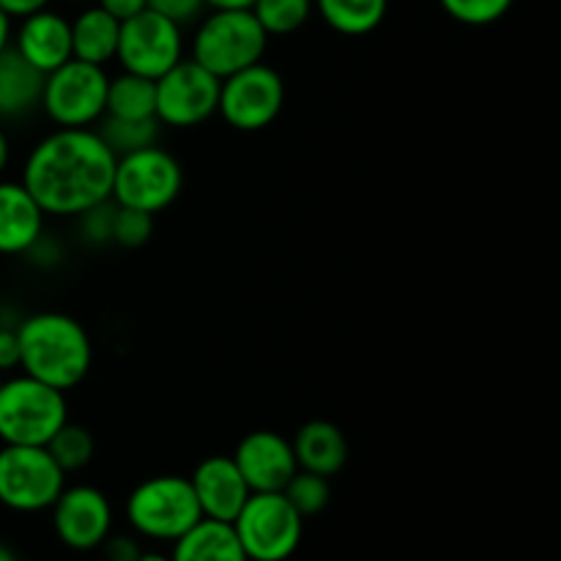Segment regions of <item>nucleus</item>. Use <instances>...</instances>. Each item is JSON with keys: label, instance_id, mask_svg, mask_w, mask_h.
Instances as JSON below:
<instances>
[{"label": "nucleus", "instance_id": "1", "mask_svg": "<svg viewBox=\"0 0 561 561\" xmlns=\"http://www.w3.org/2000/svg\"><path fill=\"white\" fill-rule=\"evenodd\" d=\"M115 162L96 129H55L31 148L20 181L47 217L77 219L110 201Z\"/></svg>", "mask_w": 561, "mask_h": 561}, {"label": "nucleus", "instance_id": "2", "mask_svg": "<svg viewBox=\"0 0 561 561\" xmlns=\"http://www.w3.org/2000/svg\"><path fill=\"white\" fill-rule=\"evenodd\" d=\"M20 370L58 392H71L93 367L85 327L66 312H36L16 323Z\"/></svg>", "mask_w": 561, "mask_h": 561}, {"label": "nucleus", "instance_id": "3", "mask_svg": "<svg viewBox=\"0 0 561 561\" xmlns=\"http://www.w3.org/2000/svg\"><path fill=\"white\" fill-rule=\"evenodd\" d=\"M69 422L66 392L36 378H3L0 383V442L20 447H47L49 438Z\"/></svg>", "mask_w": 561, "mask_h": 561}, {"label": "nucleus", "instance_id": "4", "mask_svg": "<svg viewBox=\"0 0 561 561\" xmlns=\"http://www.w3.org/2000/svg\"><path fill=\"white\" fill-rule=\"evenodd\" d=\"M266 47V31L250 9H214L192 36V60L225 80L263 60Z\"/></svg>", "mask_w": 561, "mask_h": 561}, {"label": "nucleus", "instance_id": "5", "mask_svg": "<svg viewBox=\"0 0 561 561\" xmlns=\"http://www.w3.org/2000/svg\"><path fill=\"white\" fill-rule=\"evenodd\" d=\"M203 518L190 477L159 474L142 480L126 499V520L146 540L175 542Z\"/></svg>", "mask_w": 561, "mask_h": 561}, {"label": "nucleus", "instance_id": "6", "mask_svg": "<svg viewBox=\"0 0 561 561\" xmlns=\"http://www.w3.org/2000/svg\"><path fill=\"white\" fill-rule=\"evenodd\" d=\"M181 190H184V170H181L179 159L159 148L157 142V146L118 157L110 201L115 206L135 208V211L157 217L179 201Z\"/></svg>", "mask_w": 561, "mask_h": 561}, {"label": "nucleus", "instance_id": "7", "mask_svg": "<svg viewBox=\"0 0 561 561\" xmlns=\"http://www.w3.org/2000/svg\"><path fill=\"white\" fill-rule=\"evenodd\" d=\"M107 82L104 66L71 58L44 75L38 110H44L58 129H93L107 110Z\"/></svg>", "mask_w": 561, "mask_h": 561}, {"label": "nucleus", "instance_id": "8", "mask_svg": "<svg viewBox=\"0 0 561 561\" xmlns=\"http://www.w3.org/2000/svg\"><path fill=\"white\" fill-rule=\"evenodd\" d=\"M230 526L250 561H285L299 548L305 518L290 507L283 491L250 493Z\"/></svg>", "mask_w": 561, "mask_h": 561}, {"label": "nucleus", "instance_id": "9", "mask_svg": "<svg viewBox=\"0 0 561 561\" xmlns=\"http://www.w3.org/2000/svg\"><path fill=\"white\" fill-rule=\"evenodd\" d=\"M66 488V474L47 447H0V504L14 513H42Z\"/></svg>", "mask_w": 561, "mask_h": 561}, {"label": "nucleus", "instance_id": "10", "mask_svg": "<svg viewBox=\"0 0 561 561\" xmlns=\"http://www.w3.org/2000/svg\"><path fill=\"white\" fill-rule=\"evenodd\" d=\"M285 107V82L277 69L257 60L219 82L217 115L236 131H261Z\"/></svg>", "mask_w": 561, "mask_h": 561}, {"label": "nucleus", "instance_id": "11", "mask_svg": "<svg viewBox=\"0 0 561 561\" xmlns=\"http://www.w3.org/2000/svg\"><path fill=\"white\" fill-rule=\"evenodd\" d=\"M115 60L131 75L159 80L164 71L184 60V27L151 9L121 22Z\"/></svg>", "mask_w": 561, "mask_h": 561}, {"label": "nucleus", "instance_id": "12", "mask_svg": "<svg viewBox=\"0 0 561 561\" xmlns=\"http://www.w3.org/2000/svg\"><path fill=\"white\" fill-rule=\"evenodd\" d=\"M157 82V121L170 129H192L217 115L219 77L192 58L179 60Z\"/></svg>", "mask_w": 561, "mask_h": 561}, {"label": "nucleus", "instance_id": "13", "mask_svg": "<svg viewBox=\"0 0 561 561\" xmlns=\"http://www.w3.org/2000/svg\"><path fill=\"white\" fill-rule=\"evenodd\" d=\"M49 510L55 535L71 551H93L113 531L110 499L93 485H66Z\"/></svg>", "mask_w": 561, "mask_h": 561}, {"label": "nucleus", "instance_id": "14", "mask_svg": "<svg viewBox=\"0 0 561 561\" xmlns=\"http://www.w3.org/2000/svg\"><path fill=\"white\" fill-rule=\"evenodd\" d=\"M230 458L252 493H279L299 471L290 442L274 431L247 433Z\"/></svg>", "mask_w": 561, "mask_h": 561}, {"label": "nucleus", "instance_id": "15", "mask_svg": "<svg viewBox=\"0 0 561 561\" xmlns=\"http://www.w3.org/2000/svg\"><path fill=\"white\" fill-rule=\"evenodd\" d=\"M190 482L203 518L225 520V524H233L252 493L230 455H211V458L201 460L197 469L192 471Z\"/></svg>", "mask_w": 561, "mask_h": 561}, {"label": "nucleus", "instance_id": "16", "mask_svg": "<svg viewBox=\"0 0 561 561\" xmlns=\"http://www.w3.org/2000/svg\"><path fill=\"white\" fill-rule=\"evenodd\" d=\"M11 47L42 75H49L66 60H71V22L53 9L20 20L16 33H11Z\"/></svg>", "mask_w": 561, "mask_h": 561}, {"label": "nucleus", "instance_id": "17", "mask_svg": "<svg viewBox=\"0 0 561 561\" xmlns=\"http://www.w3.org/2000/svg\"><path fill=\"white\" fill-rule=\"evenodd\" d=\"M44 219L22 181H0V255H25L42 239Z\"/></svg>", "mask_w": 561, "mask_h": 561}, {"label": "nucleus", "instance_id": "18", "mask_svg": "<svg viewBox=\"0 0 561 561\" xmlns=\"http://www.w3.org/2000/svg\"><path fill=\"white\" fill-rule=\"evenodd\" d=\"M296 455V466L301 471H312L321 477H334L348 463V438L334 422L312 420L299 427L290 442Z\"/></svg>", "mask_w": 561, "mask_h": 561}, {"label": "nucleus", "instance_id": "19", "mask_svg": "<svg viewBox=\"0 0 561 561\" xmlns=\"http://www.w3.org/2000/svg\"><path fill=\"white\" fill-rule=\"evenodd\" d=\"M44 75L14 47L0 53V121H22L42 107Z\"/></svg>", "mask_w": 561, "mask_h": 561}, {"label": "nucleus", "instance_id": "20", "mask_svg": "<svg viewBox=\"0 0 561 561\" xmlns=\"http://www.w3.org/2000/svg\"><path fill=\"white\" fill-rule=\"evenodd\" d=\"M121 22L99 9L96 3L82 9L71 20V58L93 66H107L118 53Z\"/></svg>", "mask_w": 561, "mask_h": 561}, {"label": "nucleus", "instance_id": "21", "mask_svg": "<svg viewBox=\"0 0 561 561\" xmlns=\"http://www.w3.org/2000/svg\"><path fill=\"white\" fill-rule=\"evenodd\" d=\"M173 561H250L233 526L225 520L201 518L173 542Z\"/></svg>", "mask_w": 561, "mask_h": 561}, {"label": "nucleus", "instance_id": "22", "mask_svg": "<svg viewBox=\"0 0 561 561\" xmlns=\"http://www.w3.org/2000/svg\"><path fill=\"white\" fill-rule=\"evenodd\" d=\"M323 22L343 36H367L383 22L389 0H312Z\"/></svg>", "mask_w": 561, "mask_h": 561}, {"label": "nucleus", "instance_id": "23", "mask_svg": "<svg viewBox=\"0 0 561 561\" xmlns=\"http://www.w3.org/2000/svg\"><path fill=\"white\" fill-rule=\"evenodd\" d=\"M157 82L148 77L121 71L107 82V110L104 115L115 118H157Z\"/></svg>", "mask_w": 561, "mask_h": 561}, {"label": "nucleus", "instance_id": "24", "mask_svg": "<svg viewBox=\"0 0 561 561\" xmlns=\"http://www.w3.org/2000/svg\"><path fill=\"white\" fill-rule=\"evenodd\" d=\"M96 131L115 157H124V153L157 146L162 124L157 118H115V115H104L99 121Z\"/></svg>", "mask_w": 561, "mask_h": 561}, {"label": "nucleus", "instance_id": "25", "mask_svg": "<svg viewBox=\"0 0 561 561\" xmlns=\"http://www.w3.org/2000/svg\"><path fill=\"white\" fill-rule=\"evenodd\" d=\"M316 3L312 0H255L252 14L261 22L266 36H290L307 25Z\"/></svg>", "mask_w": 561, "mask_h": 561}, {"label": "nucleus", "instance_id": "26", "mask_svg": "<svg viewBox=\"0 0 561 561\" xmlns=\"http://www.w3.org/2000/svg\"><path fill=\"white\" fill-rule=\"evenodd\" d=\"M47 453L53 455L55 463L64 469V474H75V471H82L91 463L93 453H96V442H93L88 427L66 422V425L47 442Z\"/></svg>", "mask_w": 561, "mask_h": 561}, {"label": "nucleus", "instance_id": "27", "mask_svg": "<svg viewBox=\"0 0 561 561\" xmlns=\"http://www.w3.org/2000/svg\"><path fill=\"white\" fill-rule=\"evenodd\" d=\"M283 496L288 499L290 507L301 518H312V515H321L329 507V502H332V488H329L327 477L299 469L290 477L288 485L283 488Z\"/></svg>", "mask_w": 561, "mask_h": 561}, {"label": "nucleus", "instance_id": "28", "mask_svg": "<svg viewBox=\"0 0 561 561\" xmlns=\"http://www.w3.org/2000/svg\"><path fill=\"white\" fill-rule=\"evenodd\" d=\"M447 16L469 27H485L502 20L515 0H438Z\"/></svg>", "mask_w": 561, "mask_h": 561}, {"label": "nucleus", "instance_id": "29", "mask_svg": "<svg viewBox=\"0 0 561 561\" xmlns=\"http://www.w3.org/2000/svg\"><path fill=\"white\" fill-rule=\"evenodd\" d=\"M153 233V217L151 214L135 211V208H115L113 222V244L124 247V250H137L146 244Z\"/></svg>", "mask_w": 561, "mask_h": 561}, {"label": "nucleus", "instance_id": "30", "mask_svg": "<svg viewBox=\"0 0 561 561\" xmlns=\"http://www.w3.org/2000/svg\"><path fill=\"white\" fill-rule=\"evenodd\" d=\"M115 203L104 201L96 203L93 208L82 211L77 217V225H80V236L85 244L91 247H107L113 244V222H115Z\"/></svg>", "mask_w": 561, "mask_h": 561}, {"label": "nucleus", "instance_id": "31", "mask_svg": "<svg viewBox=\"0 0 561 561\" xmlns=\"http://www.w3.org/2000/svg\"><path fill=\"white\" fill-rule=\"evenodd\" d=\"M146 9L168 16L170 22L184 27L186 22H195L203 14L206 3L203 0H146Z\"/></svg>", "mask_w": 561, "mask_h": 561}, {"label": "nucleus", "instance_id": "32", "mask_svg": "<svg viewBox=\"0 0 561 561\" xmlns=\"http://www.w3.org/2000/svg\"><path fill=\"white\" fill-rule=\"evenodd\" d=\"M99 548H104V557H107V561H137L142 557L140 546H137L135 537L129 535H115V537L110 535Z\"/></svg>", "mask_w": 561, "mask_h": 561}, {"label": "nucleus", "instance_id": "33", "mask_svg": "<svg viewBox=\"0 0 561 561\" xmlns=\"http://www.w3.org/2000/svg\"><path fill=\"white\" fill-rule=\"evenodd\" d=\"M20 367V337L16 327H0V370L9 373Z\"/></svg>", "mask_w": 561, "mask_h": 561}, {"label": "nucleus", "instance_id": "34", "mask_svg": "<svg viewBox=\"0 0 561 561\" xmlns=\"http://www.w3.org/2000/svg\"><path fill=\"white\" fill-rule=\"evenodd\" d=\"M25 257L31 263H36V266L53 268V266H58L60 257H64V252H60V247H55L53 241L47 239V233H42V239H38L36 244L25 252Z\"/></svg>", "mask_w": 561, "mask_h": 561}, {"label": "nucleus", "instance_id": "35", "mask_svg": "<svg viewBox=\"0 0 561 561\" xmlns=\"http://www.w3.org/2000/svg\"><path fill=\"white\" fill-rule=\"evenodd\" d=\"M42 9H49V0H0V11L9 20H25Z\"/></svg>", "mask_w": 561, "mask_h": 561}, {"label": "nucleus", "instance_id": "36", "mask_svg": "<svg viewBox=\"0 0 561 561\" xmlns=\"http://www.w3.org/2000/svg\"><path fill=\"white\" fill-rule=\"evenodd\" d=\"M96 5L107 11L110 16H115L118 22H124L129 16L140 14L146 9V0H96Z\"/></svg>", "mask_w": 561, "mask_h": 561}, {"label": "nucleus", "instance_id": "37", "mask_svg": "<svg viewBox=\"0 0 561 561\" xmlns=\"http://www.w3.org/2000/svg\"><path fill=\"white\" fill-rule=\"evenodd\" d=\"M208 9H252L255 0H203Z\"/></svg>", "mask_w": 561, "mask_h": 561}, {"label": "nucleus", "instance_id": "38", "mask_svg": "<svg viewBox=\"0 0 561 561\" xmlns=\"http://www.w3.org/2000/svg\"><path fill=\"white\" fill-rule=\"evenodd\" d=\"M9 162H11V142H9V135L3 131V126H0V175L5 173Z\"/></svg>", "mask_w": 561, "mask_h": 561}, {"label": "nucleus", "instance_id": "39", "mask_svg": "<svg viewBox=\"0 0 561 561\" xmlns=\"http://www.w3.org/2000/svg\"><path fill=\"white\" fill-rule=\"evenodd\" d=\"M5 47H11V20L0 11V53H3Z\"/></svg>", "mask_w": 561, "mask_h": 561}, {"label": "nucleus", "instance_id": "40", "mask_svg": "<svg viewBox=\"0 0 561 561\" xmlns=\"http://www.w3.org/2000/svg\"><path fill=\"white\" fill-rule=\"evenodd\" d=\"M0 561H20V559H16V553L11 551L9 546H3V542H0Z\"/></svg>", "mask_w": 561, "mask_h": 561}, {"label": "nucleus", "instance_id": "41", "mask_svg": "<svg viewBox=\"0 0 561 561\" xmlns=\"http://www.w3.org/2000/svg\"><path fill=\"white\" fill-rule=\"evenodd\" d=\"M137 561H173L170 557H162V553H142Z\"/></svg>", "mask_w": 561, "mask_h": 561}, {"label": "nucleus", "instance_id": "42", "mask_svg": "<svg viewBox=\"0 0 561 561\" xmlns=\"http://www.w3.org/2000/svg\"><path fill=\"white\" fill-rule=\"evenodd\" d=\"M69 3H91V0H69Z\"/></svg>", "mask_w": 561, "mask_h": 561}, {"label": "nucleus", "instance_id": "43", "mask_svg": "<svg viewBox=\"0 0 561 561\" xmlns=\"http://www.w3.org/2000/svg\"><path fill=\"white\" fill-rule=\"evenodd\" d=\"M3 378H5V373H3V370H0V383H3Z\"/></svg>", "mask_w": 561, "mask_h": 561}]
</instances>
